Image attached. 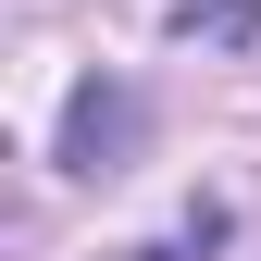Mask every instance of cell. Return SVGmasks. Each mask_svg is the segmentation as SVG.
Returning a JSON list of instances; mask_svg holds the SVG:
<instances>
[{
    "mask_svg": "<svg viewBox=\"0 0 261 261\" xmlns=\"http://www.w3.org/2000/svg\"><path fill=\"white\" fill-rule=\"evenodd\" d=\"M137 87H124V75H87L75 87V100H62V174H112V162L124 149H137Z\"/></svg>",
    "mask_w": 261,
    "mask_h": 261,
    "instance_id": "1",
    "label": "cell"
},
{
    "mask_svg": "<svg viewBox=\"0 0 261 261\" xmlns=\"http://www.w3.org/2000/svg\"><path fill=\"white\" fill-rule=\"evenodd\" d=\"M174 38H212V50H249V38H261V0H174Z\"/></svg>",
    "mask_w": 261,
    "mask_h": 261,
    "instance_id": "2",
    "label": "cell"
}]
</instances>
